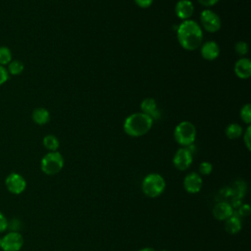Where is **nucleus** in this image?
<instances>
[{
    "label": "nucleus",
    "instance_id": "nucleus-1",
    "mask_svg": "<svg viewBox=\"0 0 251 251\" xmlns=\"http://www.w3.org/2000/svg\"><path fill=\"white\" fill-rule=\"evenodd\" d=\"M176 37L179 45L183 49L193 51L202 44L203 31L195 21L186 20L177 25Z\"/></svg>",
    "mask_w": 251,
    "mask_h": 251
},
{
    "label": "nucleus",
    "instance_id": "nucleus-2",
    "mask_svg": "<svg viewBox=\"0 0 251 251\" xmlns=\"http://www.w3.org/2000/svg\"><path fill=\"white\" fill-rule=\"evenodd\" d=\"M153 126V119L146 114L133 113L124 122L125 132L131 137H139L146 134Z\"/></svg>",
    "mask_w": 251,
    "mask_h": 251
},
{
    "label": "nucleus",
    "instance_id": "nucleus-3",
    "mask_svg": "<svg viewBox=\"0 0 251 251\" xmlns=\"http://www.w3.org/2000/svg\"><path fill=\"white\" fill-rule=\"evenodd\" d=\"M166 188L165 178L156 173L147 175L141 183V189L143 193L149 198H156L160 196Z\"/></svg>",
    "mask_w": 251,
    "mask_h": 251
},
{
    "label": "nucleus",
    "instance_id": "nucleus-4",
    "mask_svg": "<svg viewBox=\"0 0 251 251\" xmlns=\"http://www.w3.org/2000/svg\"><path fill=\"white\" fill-rule=\"evenodd\" d=\"M174 137L179 145L183 147H189L195 141L196 127L192 123L188 121L180 122L175 128Z\"/></svg>",
    "mask_w": 251,
    "mask_h": 251
},
{
    "label": "nucleus",
    "instance_id": "nucleus-5",
    "mask_svg": "<svg viewBox=\"0 0 251 251\" xmlns=\"http://www.w3.org/2000/svg\"><path fill=\"white\" fill-rule=\"evenodd\" d=\"M64 157L58 151L48 152L45 154L40 162L41 171L47 176L57 175L64 168Z\"/></svg>",
    "mask_w": 251,
    "mask_h": 251
},
{
    "label": "nucleus",
    "instance_id": "nucleus-6",
    "mask_svg": "<svg viewBox=\"0 0 251 251\" xmlns=\"http://www.w3.org/2000/svg\"><path fill=\"white\" fill-rule=\"evenodd\" d=\"M200 22L202 27L208 32H216L222 26V21L218 14L207 9L203 10L200 14Z\"/></svg>",
    "mask_w": 251,
    "mask_h": 251
},
{
    "label": "nucleus",
    "instance_id": "nucleus-7",
    "mask_svg": "<svg viewBox=\"0 0 251 251\" xmlns=\"http://www.w3.org/2000/svg\"><path fill=\"white\" fill-rule=\"evenodd\" d=\"M24 245V238L18 231H10L1 238L0 248L3 251H19Z\"/></svg>",
    "mask_w": 251,
    "mask_h": 251
},
{
    "label": "nucleus",
    "instance_id": "nucleus-8",
    "mask_svg": "<svg viewBox=\"0 0 251 251\" xmlns=\"http://www.w3.org/2000/svg\"><path fill=\"white\" fill-rule=\"evenodd\" d=\"M193 157L192 152L187 147H181L177 149L173 158V164L178 171H186L192 164Z\"/></svg>",
    "mask_w": 251,
    "mask_h": 251
},
{
    "label": "nucleus",
    "instance_id": "nucleus-9",
    "mask_svg": "<svg viewBox=\"0 0 251 251\" xmlns=\"http://www.w3.org/2000/svg\"><path fill=\"white\" fill-rule=\"evenodd\" d=\"M7 189L13 194H21L26 187V181L25 177L18 173H11L8 175L5 180Z\"/></svg>",
    "mask_w": 251,
    "mask_h": 251
},
{
    "label": "nucleus",
    "instance_id": "nucleus-10",
    "mask_svg": "<svg viewBox=\"0 0 251 251\" xmlns=\"http://www.w3.org/2000/svg\"><path fill=\"white\" fill-rule=\"evenodd\" d=\"M203 186V179L201 176L195 172L187 174L183 178V188L190 194L198 193Z\"/></svg>",
    "mask_w": 251,
    "mask_h": 251
},
{
    "label": "nucleus",
    "instance_id": "nucleus-11",
    "mask_svg": "<svg viewBox=\"0 0 251 251\" xmlns=\"http://www.w3.org/2000/svg\"><path fill=\"white\" fill-rule=\"evenodd\" d=\"M175 12L178 19L182 21L189 20L194 12L193 3L190 0H179L176 4Z\"/></svg>",
    "mask_w": 251,
    "mask_h": 251
},
{
    "label": "nucleus",
    "instance_id": "nucleus-12",
    "mask_svg": "<svg viewBox=\"0 0 251 251\" xmlns=\"http://www.w3.org/2000/svg\"><path fill=\"white\" fill-rule=\"evenodd\" d=\"M212 213L215 219L219 221H226L233 214V208L229 203L226 201H220L215 204Z\"/></svg>",
    "mask_w": 251,
    "mask_h": 251
},
{
    "label": "nucleus",
    "instance_id": "nucleus-13",
    "mask_svg": "<svg viewBox=\"0 0 251 251\" xmlns=\"http://www.w3.org/2000/svg\"><path fill=\"white\" fill-rule=\"evenodd\" d=\"M201 56L207 61H214L220 55V47L215 41H207L201 47Z\"/></svg>",
    "mask_w": 251,
    "mask_h": 251
},
{
    "label": "nucleus",
    "instance_id": "nucleus-14",
    "mask_svg": "<svg viewBox=\"0 0 251 251\" xmlns=\"http://www.w3.org/2000/svg\"><path fill=\"white\" fill-rule=\"evenodd\" d=\"M234 73L239 78H249L251 75V61L247 58L238 59L234 64Z\"/></svg>",
    "mask_w": 251,
    "mask_h": 251
},
{
    "label": "nucleus",
    "instance_id": "nucleus-15",
    "mask_svg": "<svg viewBox=\"0 0 251 251\" xmlns=\"http://www.w3.org/2000/svg\"><path fill=\"white\" fill-rule=\"evenodd\" d=\"M140 109L143 114H146L147 116L152 118L153 121L155 119H159L161 116V113H160L159 109L157 108V103H156L155 99H153V98L143 99L140 104Z\"/></svg>",
    "mask_w": 251,
    "mask_h": 251
},
{
    "label": "nucleus",
    "instance_id": "nucleus-16",
    "mask_svg": "<svg viewBox=\"0 0 251 251\" xmlns=\"http://www.w3.org/2000/svg\"><path fill=\"white\" fill-rule=\"evenodd\" d=\"M242 224L240 218L234 213L225 221V229L229 234H236L241 230Z\"/></svg>",
    "mask_w": 251,
    "mask_h": 251
},
{
    "label": "nucleus",
    "instance_id": "nucleus-17",
    "mask_svg": "<svg viewBox=\"0 0 251 251\" xmlns=\"http://www.w3.org/2000/svg\"><path fill=\"white\" fill-rule=\"evenodd\" d=\"M31 119L36 125L43 126L50 121V113L47 109L43 107H38L32 111Z\"/></svg>",
    "mask_w": 251,
    "mask_h": 251
},
{
    "label": "nucleus",
    "instance_id": "nucleus-18",
    "mask_svg": "<svg viewBox=\"0 0 251 251\" xmlns=\"http://www.w3.org/2000/svg\"><path fill=\"white\" fill-rule=\"evenodd\" d=\"M243 133V129L242 126L238 124H229L226 127V135L227 138L229 139H236L239 138Z\"/></svg>",
    "mask_w": 251,
    "mask_h": 251
},
{
    "label": "nucleus",
    "instance_id": "nucleus-19",
    "mask_svg": "<svg viewBox=\"0 0 251 251\" xmlns=\"http://www.w3.org/2000/svg\"><path fill=\"white\" fill-rule=\"evenodd\" d=\"M42 143H43V146L49 150V152H53V151H57L59 146H60V142H59V139L53 135V134H47L43 137V140H42Z\"/></svg>",
    "mask_w": 251,
    "mask_h": 251
},
{
    "label": "nucleus",
    "instance_id": "nucleus-20",
    "mask_svg": "<svg viewBox=\"0 0 251 251\" xmlns=\"http://www.w3.org/2000/svg\"><path fill=\"white\" fill-rule=\"evenodd\" d=\"M7 71L9 75H19L24 72L25 66L24 63L20 60H12L8 65H7Z\"/></svg>",
    "mask_w": 251,
    "mask_h": 251
},
{
    "label": "nucleus",
    "instance_id": "nucleus-21",
    "mask_svg": "<svg viewBox=\"0 0 251 251\" xmlns=\"http://www.w3.org/2000/svg\"><path fill=\"white\" fill-rule=\"evenodd\" d=\"M12 52L7 46H0V65L7 66L12 61Z\"/></svg>",
    "mask_w": 251,
    "mask_h": 251
},
{
    "label": "nucleus",
    "instance_id": "nucleus-22",
    "mask_svg": "<svg viewBox=\"0 0 251 251\" xmlns=\"http://www.w3.org/2000/svg\"><path fill=\"white\" fill-rule=\"evenodd\" d=\"M240 118L245 124L250 126V123H251V105L249 103L242 106V108L240 110Z\"/></svg>",
    "mask_w": 251,
    "mask_h": 251
},
{
    "label": "nucleus",
    "instance_id": "nucleus-23",
    "mask_svg": "<svg viewBox=\"0 0 251 251\" xmlns=\"http://www.w3.org/2000/svg\"><path fill=\"white\" fill-rule=\"evenodd\" d=\"M213 171V165L210 162H202L199 165V175L201 176H209Z\"/></svg>",
    "mask_w": 251,
    "mask_h": 251
},
{
    "label": "nucleus",
    "instance_id": "nucleus-24",
    "mask_svg": "<svg viewBox=\"0 0 251 251\" xmlns=\"http://www.w3.org/2000/svg\"><path fill=\"white\" fill-rule=\"evenodd\" d=\"M235 52L239 55V56H245L248 53L249 47L248 44L245 41H238L235 46H234Z\"/></svg>",
    "mask_w": 251,
    "mask_h": 251
},
{
    "label": "nucleus",
    "instance_id": "nucleus-25",
    "mask_svg": "<svg viewBox=\"0 0 251 251\" xmlns=\"http://www.w3.org/2000/svg\"><path fill=\"white\" fill-rule=\"evenodd\" d=\"M243 141L248 151L251 150V126H248L245 132L243 133Z\"/></svg>",
    "mask_w": 251,
    "mask_h": 251
},
{
    "label": "nucleus",
    "instance_id": "nucleus-26",
    "mask_svg": "<svg viewBox=\"0 0 251 251\" xmlns=\"http://www.w3.org/2000/svg\"><path fill=\"white\" fill-rule=\"evenodd\" d=\"M9 76H10V75H9L6 67L0 65V85L4 84L9 79Z\"/></svg>",
    "mask_w": 251,
    "mask_h": 251
},
{
    "label": "nucleus",
    "instance_id": "nucleus-27",
    "mask_svg": "<svg viewBox=\"0 0 251 251\" xmlns=\"http://www.w3.org/2000/svg\"><path fill=\"white\" fill-rule=\"evenodd\" d=\"M250 206L248 204H242L239 206L237 214L240 217H247L250 215Z\"/></svg>",
    "mask_w": 251,
    "mask_h": 251
},
{
    "label": "nucleus",
    "instance_id": "nucleus-28",
    "mask_svg": "<svg viewBox=\"0 0 251 251\" xmlns=\"http://www.w3.org/2000/svg\"><path fill=\"white\" fill-rule=\"evenodd\" d=\"M134 2L138 7L145 9V8H148L152 5L153 0H134Z\"/></svg>",
    "mask_w": 251,
    "mask_h": 251
},
{
    "label": "nucleus",
    "instance_id": "nucleus-29",
    "mask_svg": "<svg viewBox=\"0 0 251 251\" xmlns=\"http://www.w3.org/2000/svg\"><path fill=\"white\" fill-rule=\"evenodd\" d=\"M8 227V221L6 217L0 212V232H3Z\"/></svg>",
    "mask_w": 251,
    "mask_h": 251
},
{
    "label": "nucleus",
    "instance_id": "nucleus-30",
    "mask_svg": "<svg viewBox=\"0 0 251 251\" xmlns=\"http://www.w3.org/2000/svg\"><path fill=\"white\" fill-rule=\"evenodd\" d=\"M7 228H10L11 231H17L20 228V221L14 219V220H12L11 223L8 222V227Z\"/></svg>",
    "mask_w": 251,
    "mask_h": 251
},
{
    "label": "nucleus",
    "instance_id": "nucleus-31",
    "mask_svg": "<svg viewBox=\"0 0 251 251\" xmlns=\"http://www.w3.org/2000/svg\"><path fill=\"white\" fill-rule=\"evenodd\" d=\"M220 0H198L199 4H201L202 6L205 7H212L214 5H216Z\"/></svg>",
    "mask_w": 251,
    "mask_h": 251
},
{
    "label": "nucleus",
    "instance_id": "nucleus-32",
    "mask_svg": "<svg viewBox=\"0 0 251 251\" xmlns=\"http://www.w3.org/2000/svg\"><path fill=\"white\" fill-rule=\"evenodd\" d=\"M139 251H156V250L152 247H144V248H141Z\"/></svg>",
    "mask_w": 251,
    "mask_h": 251
},
{
    "label": "nucleus",
    "instance_id": "nucleus-33",
    "mask_svg": "<svg viewBox=\"0 0 251 251\" xmlns=\"http://www.w3.org/2000/svg\"><path fill=\"white\" fill-rule=\"evenodd\" d=\"M161 251H168V250H161Z\"/></svg>",
    "mask_w": 251,
    "mask_h": 251
},
{
    "label": "nucleus",
    "instance_id": "nucleus-34",
    "mask_svg": "<svg viewBox=\"0 0 251 251\" xmlns=\"http://www.w3.org/2000/svg\"><path fill=\"white\" fill-rule=\"evenodd\" d=\"M0 241H1V238H0Z\"/></svg>",
    "mask_w": 251,
    "mask_h": 251
}]
</instances>
